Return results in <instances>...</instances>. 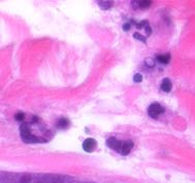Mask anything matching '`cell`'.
Here are the masks:
<instances>
[{
    "label": "cell",
    "mask_w": 195,
    "mask_h": 183,
    "mask_svg": "<svg viewBox=\"0 0 195 183\" xmlns=\"http://www.w3.org/2000/svg\"><path fill=\"white\" fill-rule=\"evenodd\" d=\"M136 3L138 4V6L141 8H147L150 6L152 2L149 1V0H140V1H136Z\"/></svg>",
    "instance_id": "ba28073f"
},
{
    "label": "cell",
    "mask_w": 195,
    "mask_h": 183,
    "mask_svg": "<svg viewBox=\"0 0 195 183\" xmlns=\"http://www.w3.org/2000/svg\"><path fill=\"white\" fill-rule=\"evenodd\" d=\"M133 81L136 82V83H140V82L143 81V76H141L140 73H136V75H134L133 77Z\"/></svg>",
    "instance_id": "30bf717a"
},
{
    "label": "cell",
    "mask_w": 195,
    "mask_h": 183,
    "mask_svg": "<svg viewBox=\"0 0 195 183\" xmlns=\"http://www.w3.org/2000/svg\"><path fill=\"white\" fill-rule=\"evenodd\" d=\"M157 60H158V62H160L162 64H167L170 60V55L169 54L159 55V56H157Z\"/></svg>",
    "instance_id": "52a82bcc"
},
{
    "label": "cell",
    "mask_w": 195,
    "mask_h": 183,
    "mask_svg": "<svg viewBox=\"0 0 195 183\" xmlns=\"http://www.w3.org/2000/svg\"><path fill=\"white\" fill-rule=\"evenodd\" d=\"M133 148V142L132 141H125L123 142V145H122V149H121V152L123 155H127L128 153L131 151V149Z\"/></svg>",
    "instance_id": "277c9868"
},
{
    "label": "cell",
    "mask_w": 195,
    "mask_h": 183,
    "mask_svg": "<svg viewBox=\"0 0 195 183\" xmlns=\"http://www.w3.org/2000/svg\"><path fill=\"white\" fill-rule=\"evenodd\" d=\"M106 145L110 147L111 149L121 152V149H122V145H123V142L117 140L116 138L112 137V138L108 139V141H106Z\"/></svg>",
    "instance_id": "3957f363"
},
{
    "label": "cell",
    "mask_w": 195,
    "mask_h": 183,
    "mask_svg": "<svg viewBox=\"0 0 195 183\" xmlns=\"http://www.w3.org/2000/svg\"><path fill=\"white\" fill-rule=\"evenodd\" d=\"M171 82L169 79H163V81H162L161 83V90L164 91V92H169V91L171 90Z\"/></svg>",
    "instance_id": "8992f818"
},
{
    "label": "cell",
    "mask_w": 195,
    "mask_h": 183,
    "mask_svg": "<svg viewBox=\"0 0 195 183\" xmlns=\"http://www.w3.org/2000/svg\"><path fill=\"white\" fill-rule=\"evenodd\" d=\"M68 125H69V121L67 120L66 118H60V119H58L57 122H56V127H58L60 129L67 128Z\"/></svg>",
    "instance_id": "5b68a950"
},
{
    "label": "cell",
    "mask_w": 195,
    "mask_h": 183,
    "mask_svg": "<svg viewBox=\"0 0 195 183\" xmlns=\"http://www.w3.org/2000/svg\"><path fill=\"white\" fill-rule=\"evenodd\" d=\"M140 36H141V35H140L138 33H134V37L135 38H137V40H143L144 43H146V40H144V37H140Z\"/></svg>",
    "instance_id": "7c38bea8"
},
{
    "label": "cell",
    "mask_w": 195,
    "mask_h": 183,
    "mask_svg": "<svg viewBox=\"0 0 195 183\" xmlns=\"http://www.w3.org/2000/svg\"><path fill=\"white\" fill-rule=\"evenodd\" d=\"M123 29H124V30H126V31H128L129 29H130V24H128V23H126V24H124Z\"/></svg>",
    "instance_id": "4fadbf2b"
},
{
    "label": "cell",
    "mask_w": 195,
    "mask_h": 183,
    "mask_svg": "<svg viewBox=\"0 0 195 183\" xmlns=\"http://www.w3.org/2000/svg\"><path fill=\"white\" fill-rule=\"evenodd\" d=\"M96 147H97V142L92 138L86 139L84 143H83V149H84L86 152H89V153L93 152L94 150L96 149Z\"/></svg>",
    "instance_id": "7a4b0ae2"
},
{
    "label": "cell",
    "mask_w": 195,
    "mask_h": 183,
    "mask_svg": "<svg viewBox=\"0 0 195 183\" xmlns=\"http://www.w3.org/2000/svg\"><path fill=\"white\" fill-rule=\"evenodd\" d=\"M98 3L102 10H108V8H110L113 5V1H99Z\"/></svg>",
    "instance_id": "9c48e42d"
},
{
    "label": "cell",
    "mask_w": 195,
    "mask_h": 183,
    "mask_svg": "<svg viewBox=\"0 0 195 183\" xmlns=\"http://www.w3.org/2000/svg\"><path fill=\"white\" fill-rule=\"evenodd\" d=\"M152 59H147V64L148 65H151V66H154V63L152 62Z\"/></svg>",
    "instance_id": "5bb4252c"
},
{
    "label": "cell",
    "mask_w": 195,
    "mask_h": 183,
    "mask_svg": "<svg viewBox=\"0 0 195 183\" xmlns=\"http://www.w3.org/2000/svg\"><path fill=\"white\" fill-rule=\"evenodd\" d=\"M164 112V108L162 107L161 105L157 104V102H154L152 104L148 109V113L152 118H158L160 115Z\"/></svg>",
    "instance_id": "6da1fadb"
},
{
    "label": "cell",
    "mask_w": 195,
    "mask_h": 183,
    "mask_svg": "<svg viewBox=\"0 0 195 183\" xmlns=\"http://www.w3.org/2000/svg\"><path fill=\"white\" fill-rule=\"evenodd\" d=\"M14 118H16L17 120H22V119H24V114L23 113H17Z\"/></svg>",
    "instance_id": "8fae6325"
}]
</instances>
